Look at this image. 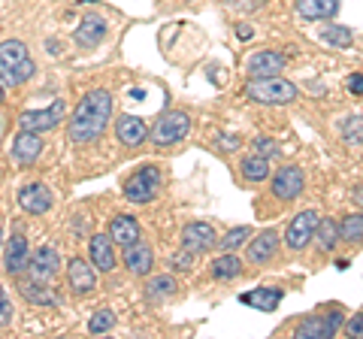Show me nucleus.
Returning a JSON list of instances; mask_svg holds the SVG:
<instances>
[{
  "label": "nucleus",
  "mask_w": 363,
  "mask_h": 339,
  "mask_svg": "<svg viewBox=\"0 0 363 339\" xmlns=\"http://www.w3.org/2000/svg\"><path fill=\"white\" fill-rule=\"evenodd\" d=\"M112 94L106 88H94V91H88L82 100H79V106L73 109L70 116V143L76 145H85V143H94L100 133L106 130V124L112 118Z\"/></svg>",
  "instance_id": "obj_1"
},
{
  "label": "nucleus",
  "mask_w": 363,
  "mask_h": 339,
  "mask_svg": "<svg viewBox=\"0 0 363 339\" xmlns=\"http://www.w3.org/2000/svg\"><path fill=\"white\" fill-rule=\"evenodd\" d=\"M37 73V64L30 61L28 46L21 40H4L0 43V82L6 88H18L21 82Z\"/></svg>",
  "instance_id": "obj_2"
},
{
  "label": "nucleus",
  "mask_w": 363,
  "mask_h": 339,
  "mask_svg": "<svg viewBox=\"0 0 363 339\" xmlns=\"http://www.w3.org/2000/svg\"><path fill=\"white\" fill-rule=\"evenodd\" d=\"M242 94L264 106H285V104L297 100L300 88L288 82V79H281V73H279V76H255L252 82L242 88Z\"/></svg>",
  "instance_id": "obj_3"
},
{
  "label": "nucleus",
  "mask_w": 363,
  "mask_h": 339,
  "mask_svg": "<svg viewBox=\"0 0 363 339\" xmlns=\"http://www.w3.org/2000/svg\"><path fill=\"white\" fill-rule=\"evenodd\" d=\"M161 191V167L157 164H143L136 173L124 182V197L130 203H152Z\"/></svg>",
  "instance_id": "obj_4"
},
{
  "label": "nucleus",
  "mask_w": 363,
  "mask_h": 339,
  "mask_svg": "<svg viewBox=\"0 0 363 339\" xmlns=\"http://www.w3.org/2000/svg\"><path fill=\"white\" fill-rule=\"evenodd\" d=\"M188 130H191V116L188 112H182V109H169L164 112L161 118L155 121V128L149 130V137L155 145H176L188 137Z\"/></svg>",
  "instance_id": "obj_5"
},
{
  "label": "nucleus",
  "mask_w": 363,
  "mask_h": 339,
  "mask_svg": "<svg viewBox=\"0 0 363 339\" xmlns=\"http://www.w3.org/2000/svg\"><path fill=\"white\" fill-rule=\"evenodd\" d=\"M67 116V104H64V97L61 100H55V104H49L45 109H28V112H21V130H33V133H43V130H52V128H58V121Z\"/></svg>",
  "instance_id": "obj_6"
},
{
  "label": "nucleus",
  "mask_w": 363,
  "mask_h": 339,
  "mask_svg": "<svg viewBox=\"0 0 363 339\" xmlns=\"http://www.w3.org/2000/svg\"><path fill=\"white\" fill-rule=\"evenodd\" d=\"M342 327V312H330V315H309L294 327L297 339H330L336 330Z\"/></svg>",
  "instance_id": "obj_7"
},
{
  "label": "nucleus",
  "mask_w": 363,
  "mask_h": 339,
  "mask_svg": "<svg viewBox=\"0 0 363 339\" xmlns=\"http://www.w3.org/2000/svg\"><path fill=\"white\" fill-rule=\"evenodd\" d=\"M318 221H321V218H318V212H315V209H306V212H300V216L288 224L285 243H288L291 252H303V248L315 240Z\"/></svg>",
  "instance_id": "obj_8"
},
{
  "label": "nucleus",
  "mask_w": 363,
  "mask_h": 339,
  "mask_svg": "<svg viewBox=\"0 0 363 339\" xmlns=\"http://www.w3.org/2000/svg\"><path fill=\"white\" fill-rule=\"evenodd\" d=\"M303 188H306V176H303V170L297 164H285L279 170L276 176H272V194H276L279 200H297L303 194Z\"/></svg>",
  "instance_id": "obj_9"
},
{
  "label": "nucleus",
  "mask_w": 363,
  "mask_h": 339,
  "mask_svg": "<svg viewBox=\"0 0 363 339\" xmlns=\"http://www.w3.org/2000/svg\"><path fill=\"white\" fill-rule=\"evenodd\" d=\"M215 245H218V233H215V228L206 221H191L188 228L182 230V248H188L191 255L209 252Z\"/></svg>",
  "instance_id": "obj_10"
},
{
  "label": "nucleus",
  "mask_w": 363,
  "mask_h": 339,
  "mask_svg": "<svg viewBox=\"0 0 363 339\" xmlns=\"http://www.w3.org/2000/svg\"><path fill=\"white\" fill-rule=\"evenodd\" d=\"M155 267V252L149 243L136 240L133 245H124V269L130 276H149Z\"/></svg>",
  "instance_id": "obj_11"
},
{
  "label": "nucleus",
  "mask_w": 363,
  "mask_h": 339,
  "mask_svg": "<svg viewBox=\"0 0 363 339\" xmlns=\"http://www.w3.org/2000/svg\"><path fill=\"white\" fill-rule=\"evenodd\" d=\"M67 282H70V291L79 294V297H85L97 288V273H94V264H85L82 257H73L70 264H67Z\"/></svg>",
  "instance_id": "obj_12"
},
{
  "label": "nucleus",
  "mask_w": 363,
  "mask_h": 339,
  "mask_svg": "<svg viewBox=\"0 0 363 339\" xmlns=\"http://www.w3.org/2000/svg\"><path fill=\"white\" fill-rule=\"evenodd\" d=\"M106 30H109L106 18H100V16H85L82 21H79V28L73 30V40H76L79 49H94V46H100V43H104Z\"/></svg>",
  "instance_id": "obj_13"
},
{
  "label": "nucleus",
  "mask_w": 363,
  "mask_h": 339,
  "mask_svg": "<svg viewBox=\"0 0 363 339\" xmlns=\"http://www.w3.org/2000/svg\"><path fill=\"white\" fill-rule=\"evenodd\" d=\"M18 206L28 212V216H43V212L52 209V191L33 182V185H25L18 191Z\"/></svg>",
  "instance_id": "obj_14"
},
{
  "label": "nucleus",
  "mask_w": 363,
  "mask_h": 339,
  "mask_svg": "<svg viewBox=\"0 0 363 339\" xmlns=\"http://www.w3.org/2000/svg\"><path fill=\"white\" fill-rule=\"evenodd\" d=\"M279 230H264V233H257L252 243H248L245 248V257H248V264H269L272 261V255L279 252Z\"/></svg>",
  "instance_id": "obj_15"
},
{
  "label": "nucleus",
  "mask_w": 363,
  "mask_h": 339,
  "mask_svg": "<svg viewBox=\"0 0 363 339\" xmlns=\"http://www.w3.org/2000/svg\"><path fill=\"white\" fill-rule=\"evenodd\" d=\"M285 64H288L285 55L264 49V52H255L252 58L245 61V70H248V76H279L285 70Z\"/></svg>",
  "instance_id": "obj_16"
},
{
  "label": "nucleus",
  "mask_w": 363,
  "mask_h": 339,
  "mask_svg": "<svg viewBox=\"0 0 363 339\" xmlns=\"http://www.w3.org/2000/svg\"><path fill=\"white\" fill-rule=\"evenodd\" d=\"M116 137H118V143L136 149V145H143L149 140V124H145L140 116H121L116 121Z\"/></svg>",
  "instance_id": "obj_17"
},
{
  "label": "nucleus",
  "mask_w": 363,
  "mask_h": 339,
  "mask_svg": "<svg viewBox=\"0 0 363 339\" xmlns=\"http://www.w3.org/2000/svg\"><path fill=\"white\" fill-rule=\"evenodd\" d=\"M281 297H285V291L269 285V288H255V291L240 294V303H242V306H255L257 312H276Z\"/></svg>",
  "instance_id": "obj_18"
},
{
  "label": "nucleus",
  "mask_w": 363,
  "mask_h": 339,
  "mask_svg": "<svg viewBox=\"0 0 363 339\" xmlns=\"http://www.w3.org/2000/svg\"><path fill=\"white\" fill-rule=\"evenodd\" d=\"M91 264L97 269H104V273H112L116 269V243H112V236L106 233H97L91 236Z\"/></svg>",
  "instance_id": "obj_19"
},
{
  "label": "nucleus",
  "mask_w": 363,
  "mask_h": 339,
  "mask_svg": "<svg viewBox=\"0 0 363 339\" xmlns=\"http://www.w3.org/2000/svg\"><path fill=\"white\" fill-rule=\"evenodd\" d=\"M294 13H297L303 21L333 18L339 13V0H294Z\"/></svg>",
  "instance_id": "obj_20"
},
{
  "label": "nucleus",
  "mask_w": 363,
  "mask_h": 339,
  "mask_svg": "<svg viewBox=\"0 0 363 339\" xmlns=\"http://www.w3.org/2000/svg\"><path fill=\"white\" fill-rule=\"evenodd\" d=\"M30 273H33V279H52L55 273L61 269V255L55 252L52 245H43V248H37V255H30Z\"/></svg>",
  "instance_id": "obj_21"
},
{
  "label": "nucleus",
  "mask_w": 363,
  "mask_h": 339,
  "mask_svg": "<svg viewBox=\"0 0 363 339\" xmlns=\"http://www.w3.org/2000/svg\"><path fill=\"white\" fill-rule=\"evenodd\" d=\"M40 155H43V140H40V133L21 130L18 137L13 140V157H16L18 164H33Z\"/></svg>",
  "instance_id": "obj_22"
},
{
  "label": "nucleus",
  "mask_w": 363,
  "mask_h": 339,
  "mask_svg": "<svg viewBox=\"0 0 363 339\" xmlns=\"http://www.w3.org/2000/svg\"><path fill=\"white\" fill-rule=\"evenodd\" d=\"M30 264V255H28V240L21 233H16L13 240L6 243V257H4V267L9 276H18L21 269Z\"/></svg>",
  "instance_id": "obj_23"
},
{
  "label": "nucleus",
  "mask_w": 363,
  "mask_h": 339,
  "mask_svg": "<svg viewBox=\"0 0 363 339\" xmlns=\"http://www.w3.org/2000/svg\"><path fill=\"white\" fill-rule=\"evenodd\" d=\"M109 236L116 245H133L136 240H140V221H136L133 216H116L109 224Z\"/></svg>",
  "instance_id": "obj_24"
},
{
  "label": "nucleus",
  "mask_w": 363,
  "mask_h": 339,
  "mask_svg": "<svg viewBox=\"0 0 363 339\" xmlns=\"http://www.w3.org/2000/svg\"><path fill=\"white\" fill-rule=\"evenodd\" d=\"M240 176L245 179V182H264V179L269 176V157H264V155H248V157H242Z\"/></svg>",
  "instance_id": "obj_25"
},
{
  "label": "nucleus",
  "mask_w": 363,
  "mask_h": 339,
  "mask_svg": "<svg viewBox=\"0 0 363 339\" xmlns=\"http://www.w3.org/2000/svg\"><path fill=\"white\" fill-rule=\"evenodd\" d=\"M21 294H25V300L28 303H37V306H58L61 297L58 294H52L45 285H40V279L37 282H21Z\"/></svg>",
  "instance_id": "obj_26"
},
{
  "label": "nucleus",
  "mask_w": 363,
  "mask_h": 339,
  "mask_svg": "<svg viewBox=\"0 0 363 339\" xmlns=\"http://www.w3.org/2000/svg\"><path fill=\"white\" fill-rule=\"evenodd\" d=\"M209 269H212V276H215V279L227 282V279H236V276L242 273V261H240V257H236L233 252H224L221 257H215Z\"/></svg>",
  "instance_id": "obj_27"
},
{
  "label": "nucleus",
  "mask_w": 363,
  "mask_h": 339,
  "mask_svg": "<svg viewBox=\"0 0 363 339\" xmlns=\"http://www.w3.org/2000/svg\"><path fill=\"white\" fill-rule=\"evenodd\" d=\"M179 291V282H176V276H155V279H149V285H145V297H149L152 303L157 300H167V297H173V294Z\"/></svg>",
  "instance_id": "obj_28"
},
{
  "label": "nucleus",
  "mask_w": 363,
  "mask_h": 339,
  "mask_svg": "<svg viewBox=\"0 0 363 339\" xmlns=\"http://www.w3.org/2000/svg\"><path fill=\"white\" fill-rule=\"evenodd\" d=\"M339 240L342 243H363V212L345 216L339 221Z\"/></svg>",
  "instance_id": "obj_29"
},
{
  "label": "nucleus",
  "mask_w": 363,
  "mask_h": 339,
  "mask_svg": "<svg viewBox=\"0 0 363 339\" xmlns=\"http://www.w3.org/2000/svg\"><path fill=\"white\" fill-rule=\"evenodd\" d=\"M315 243L321 252H333L336 243H339V224L336 221H318V230H315Z\"/></svg>",
  "instance_id": "obj_30"
},
{
  "label": "nucleus",
  "mask_w": 363,
  "mask_h": 339,
  "mask_svg": "<svg viewBox=\"0 0 363 339\" xmlns=\"http://www.w3.org/2000/svg\"><path fill=\"white\" fill-rule=\"evenodd\" d=\"M321 40L327 43V46H333V49H348L351 40H354V33H351L348 28H342V25H327L321 30Z\"/></svg>",
  "instance_id": "obj_31"
},
{
  "label": "nucleus",
  "mask_w": 363,
  "mask_h": 339,
  "mask_svg": "<svg viewBox=\"0 0 363 339\" xmlns=\"http://www.w3.org/2000/svg\"><path fill=\"white\" fill-rule=\"evenodd\" d=\"M342 143L345 145H363V116H348L342 124Z\"/></svg>",
  "instance_id": "obj_32"
},
{
  "label": "nucleus",
  "mask_w": 363,
  "mask_h": 339,
  "mask_svg": "<svg viewBox=\"0 0 363 339\" xmlns=\"http://www.w3.org/2000/svg\"><path fill=\"white\" fill-rule=\"evenodd\" d=\"M252 236H255L252 228H233L230 233L224 236V240H218V248H221V252H236V248L245 245Z\"/></svg>",
  "instance_id": "obj_33"
},
{
  "label": "nucleus",
  "mask_w": 363,
  "mask_h": 339,
  "mask_svg": "<svg viewBox=\"0 0 363 339\" xmlns=\"http://www.w3.org/2000/svg\"><path fill=\"white\" fill-rule=\"evenodd\" d=\"M112 324H116V315H112V309H97L94 315H91V321H88V333L100 336V333L112 330Z\"/></svg>",
  "instance_id": "obj_34"
},
{
  "label": "nucleus",
  "mask_w": 363,
  "mask_h": 339,
  "mask_svg": "<svg viewBox=\"0 0 363 339\" xmlns=\"http://www.w3.org/2000/svg\"><path fill=\"white\" fill-rule=\"evenodd\" d=\"M13 315H16L13 300H9L6 291L0 288V327H9V324H13Z\"/></svg>",
  "instance_id": "obj_35"
},
{
  "label": "nucleus",
  "mask_w": 363,
  "mask_h": 339,
  "mask_svg": "<svg viewBox=\"0 0 363 339\" xmlns=\"http://www.w3.org/2000/svg\"><path fill=\"white\" fill-rule=\"evenodd\" d=\"M255 155L276 157V155H279V143H276V140H269V137H260V140H255Z\"/></svg>",
  "instance_id": "obj_36"
},
{
  "label": "nucleus",
  "mask_w": 363,
  "mask_h": 339,
  "mask_svg": "<svg viewBox=\"0 0 363 339\" xmlns=\"http://www.w3.org/2000/svg\"><path fill=\"white\" fill-rule=\"evenodd\" d=\"M169 267H173V269H182V273H188V269H191V252H188V248H185L182 255H173V257H169Z\"/></svg>",
  "instance_id": "obj_37"
},
{
  "label": "nucleus",
  "mask_w": 363,
  "mask_h": 339,
  "mask_svg": "<svg viewBox=\"0 0 363 339\" xmlns=\"http://www.w3.org/2000/svg\"><path fill=\"white\" fill-rule=\"evenodd\" d=\"M345 330H348V336H363V312H357L354 318L345 324Z\"/></svg>",
  "instance_id": "obj_38"
},
{
  "label": "nucleus",
  "mask_w": 363,
  "mask_h": 339,
  "mask_svg": "<svg viewBox=\"0 0 363 339\" xmlns=\"http://www.w3.org/2000/svg\"><path fill=\"white\" fill-rule=\"evenodd\" d=\"M221 149L224 152H236V149H240V137H236V133H230V137H227V133H221Z\"/></svg>",
  "instance_id": "obj_39"
},
{
  "label": "nucleus",
  "mask_w": 363,
  "mask_h": 339,
  "mask_svg": "<svg viewBox=\"0 0 363 339\" xmlns=\"http://www.w3.org/2000/svg\"><path fill=\"white\" fill-rule=\"evenodd\" d=\"M348 91L354 94V97H363V76L360 73H354V76L348 79Z\"/></svg>",
  "instance_id": "obj_40"
},
{
  "label": "nucleus",
  "mask_w": 363,
  "mask_h": 339,
  "mask_svg": "<svg viewBox=\"0 0 363 339\" xmlns=\"http://www.w3.org/2000/svg\"><path fill=\"white\" fill-rule=\"evenodd\" d=\"M233 6H240V9H255V6H260L257 0H230Z\"/></svg>",
  "instance_id": "obj_41"
},
{
  "label": "nucleus",
  "mask_w": 363,
  "mask_h": 339,
  "mask_svg": "<svg viewBox=\"0 0 363 339\" xmlns=\"http://www.w3.org/2000/svg\"><path fill=\"white\" fill-rule=\"evenodd\" d=\"M236 37H240V40H248V37H252V28H248V25H240V28H236Z\"/></svg>",
  "instance_id": "obj_42"
},
{
  "label": "nucleus",
  "mask_w": 363,
  "mask_h": 339,
  "mask_svg": "<svg viewBox=\"0 0 363 339\" xmlns=\"http://www.w3.org/2000/svg\"><path fill=\"white\" fill-rule=\"evenodd\" d=\"M354 200H357V203H363V188H354Z\"/></svg>",
  "instance_id": "obj_43"
},
{
  "label": "nucleus",
  "mask_w": 363,
  "mask_h": 339,
  "mask_svg": "<svg viewBox=\"0 0 363 339\" xmlns=\"http://www.w3.org/2000/svg\"><path fill=\"white\" fill-rule=\"evenodd\" d=\"M0 100H4V82H0Z\"/></svg>",
  "instance_id": "obj_44"
}]
</instances>
